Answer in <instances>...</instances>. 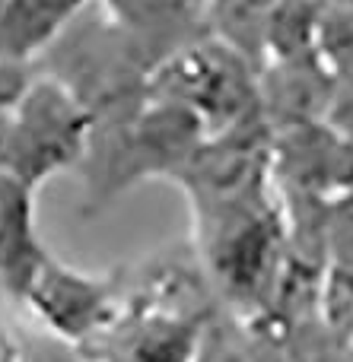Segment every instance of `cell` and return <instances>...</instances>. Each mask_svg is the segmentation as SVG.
I'll list each match as a JSON object with an SVG mask.
<instances>
[{
    "label": "cell",
    "instance_id": "obj_1",
    "mask_svg": "<svg viewBox=\"0 0 353 362\" xmlns=\"http://www.w3.org/2000/svg\"><path fill=\"white\" fill-rule=\"evenodd\" d=\"M93 144V118L83 102L54 74H35L6 118V146L0 172L38 187L57 172L83 165Z\"/></svg>",
    "mask_w": 353,
    "mask_h": 362
},
{
    "label": "cell",
    "instance_id": "obj_2",
    "mask_svg": "<svg viewBox=\"0 0 353 362\" xmlns=\"http://www.w3.org/2000/svg\"><path fill=\"white\" fill-rule=\"evenodd\" d=\"M245 61L220 38H204L153 74V93L185 105L204 124L214 121L220 131L248 124L255 93Z\"/></svg>",
    "mask_w": 353,
    "mask_h": 362
},
{
    "label": "cell",
    "instance_id": "obj_3",
    "mask_svg": "<svg viewBox=\"0 0 353 362\" xmlns=\"http://www.w3.org/2000/svg\"><path fill=\"white\" fill-rule=\"evenodd\" d=\"M23 305L64 344H86L89 337H102L118 318L112 280L70 270L54 257H48Z\"/></svg>",
    "mask_w": 353,
    "mask_h": 362
},
{
    "label": "cell",
    "instance_id": "obj_4",
    "mask_svg": "<svg viewBox=\"0 0 353 362\" xmlns=\"http://www.w3.org/2000/svg\"><path fill=\"white\" fill-rule=\"evenodd\" d=\"M108 19L156 74L210 35L207 0H105Z\"/></svg>",
    "mask_w": 353,
    "mask_h": 362
},
{
    "label": "cell",
    "instance_id": "obj_5",
    "mask_svg": "<svg viewBox=\"0 0 353 362\" xmlns=\"http://www.w3.org/2000/svg\"><path fill=\"white\" fill-rule=\"evenodd\" d=\"M51 251L35 229V187L0 172V289L23 305Z\"/></svg>",
    "mask_w": 353,
    "mask_h": 362
},
{
    "label": "cell",
    "instance_id": "obj_6",
    "mask_svg": "<svg viewBox=\"0 0 353 362\" xmlns=\"http://www.w3.org/2000/svg\"><path fill=\"white\" fill-rule=\"evenodd\" d=\"M89 0H4L0 61L32 67L80 19Z\"/></svg>",
    "mask_w": 353,
    "mask_h": 362
},
{
    "label": "cell",
    "instance_id": "obj_7",
    "mask_svg": "<svg viewBox=\"0 0 353 362\" xmlns=\"http://www.w3.org/2000/svg\"><path fill=\"white\" fill-rule=\"evenodd\" d=\"M108 362H191L197 353V327L182 312H140L115 318Z\"/></svg>",
    "mask_w": 353,
    "mask_h": 362
},
{
    "label": "cell",
    "instance_id": "obj_8",
    "mask_svg": "<svg viewBox=\"0 0 353 362\" xmlns=\"http://www.w3.org/2000/svg\"><path fill=\"white\" fill-rule=\"evenodd\" d=\"M0 362H16V346L6 334H0Z\"/></svg>",
    "mask_w": 353,
    "mask_h": 362
},
{
    "label": "cell",
    "instance_id": "obj_9",
    "mask_svg": "<svg viewBox=\"0 0 353 362\" xmlns=\"http://www.w3.org/2000/svg\"><path fill=\"white\" fill-rule=\"evenodd\" d=\"M0 4H4V0H0Z\"/></svg>",
    "mask_w": 353,
    "mask_h": 362
}]
</instances>
